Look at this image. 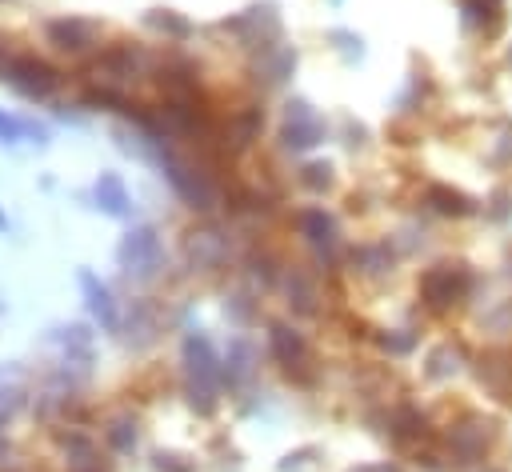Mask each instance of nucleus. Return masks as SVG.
<instances>
[{
    "instance_id": "1",
    "label": "nucleus",
    "mask_w": 512,
    "mask_h": 472,
    "mask_svg": "<svg viewBox=\"0 0 512 472\" xmlns=\"http://www.w3.org/2000/svg\"><path fill=\"white\" fill-rule=\"evenodd\" d=\"M472 292V272L464 264H432L420 276V300L432 312H448L452 304H460Z\"/></svg>"
},
{
    "instance_id": "2",
    "label": "nucleus",
    "mask_w": 512,
    "mask_h": 472,
    "mask_svg": "<svg viewBox=\"0 0 512 472\" xmlns=\"http://www.w3.org/2000/svg\"><path fill=\"white\" fill-rule=\"evenodd\" d=\"M4 76H8V84H12L16 92H24L28 100H44V96H52V92L60 88V72H56L48 60H40V56H12Z\"/></svg>"
},
{
    "instance_id": "3",
    "label": "nucleus",
    "mask_w": 512,
    "mask_h": 472,
    "mask_svg": "<svg viewBox=\"0 0 512 472\" xmlns=\"http://www.w3.org/2000/svg\"><path fill=\"white\" fill-rule=\"evenodd\" d=\"M160 236H156V228H132L128 236H124V244L116 248V260H120V268L128 272V276H152L156 268H160Z\"/></svg>"
},
{
    "instance_id": "4",
    "label": "nucleus",
    "mask_w": 512,
    "mask_h": 472,
    "mask_svg": "<svg viewBox=\"0 0 512 472\" xmlns=\"http://www.w3.org/2000/svg\"><path fill=\"white\" fill-rule=\"evenodd\" d=\"M44 36H48L52 48H60L68 56H80V52H88L96 44L100 28L92 20H84V16H60V20H48L44 24Z\"/></svg>"
},
{
    "instance_id": "5",
    "label": "nucleus",
    "mask_w": 512,
    "mask_h": 472,
    "mask_svg": "<svg viewBox=\"0 0 512 472\" xmlns=\"http://www.w3.org/2000/svg\"><path fill=\"white\" fill-rule=\"evenodd\" d=\"M280 136L288 148H312L324 140V124H320V116L308 112V100H288V124Z\"/></svg>"
},
{
    "instance_id": "6",
    "label": "nucleus",
    "mask_w": 512,
    "mask_h": 472,
    "mask_svg": "<svg viewBox=\"0 0 512 472\" xmlns=\"http://www.w3.org/2000/svg\"><path fill=\"white\" fill-rule=\"evenodd\" d=\"M76 280H80V288H84V296H88V308H92V316L104 324V332H116L120 328V312H116V304H112V292L88 272V268H80L76 272Z\"/></svg>"
},
{
    "instance_id": "7",
    "label": "nucleus",
    "mask_w": 512,
    "mask_h": 472,
    "mask_svg": "<svg viewBox=\"0 0 512 472\" xmlns=\"http://www.w3.org/2000/svg\"><path fill=\"white\" fill-rule=\"evenodd\" d=\"M184 364H188L192 380H200V384H212L216 380V356H212L208 336H200V332H188L184 336Z\"/></svg>"
},
{
    "instance_id": "8",
    "label": "nucleus",
    "mask_w": 512,
    "mask_h": 472,
    "mask_svg": "<svg viewBox=\"0 0 512 472\" xmlns=\"http://www.w3.org/2000/svg\"><path fill=\"white\" fill-rule=\"evenodd\" d=\"M96 204L108 216H128L132 212V196H128V188H124V180L116 172H100V180H96Z\"/></svg>"
},
{
    "instance_id": "9",
    "label": "nucleus",
    "mask_w": 512,
    "mask_h": 472,
    "mask_svg": "<svg viewBox=\"0 0 512 472\" xmlns=\"http://www.w3.org/2000/svg\"><path fill=\"white\" fill-rule=\"evenodd\" d=\"M272 352L284 368H296V364H308V344L296 328L288 324H272Z\"/></svg>"
},
{
    "instance_id": "10",
    "label": "nucleus",
    "mask_w": 512,
    "mask_h": 472,
    "mask_svg": "<svg viewBox=\"0 0 512 472\" xmlns=\"http://www.w3.org/2000/svg\"><path fill=\"white\" fill-rule=\"evenodd\" d=\"M468 24H476L484 36H496L504 28V0H460Z\"/></svg>"
},
{
    "instance_id": "11",
    "label": "nucleus",
    "mask_w": 512,
    "mask_h": 472,
    "mask_svg": "<svg viewBox=\"0 0 512 472\" xmlns=\"http://www.w3.org/2000/svg\"><path fill=\"white\" fill-rule=\"evenodd\" d=\"M428 204L440 212V216H472L476 212V204H472V196H464L460 188H448V184H428Z\"/></svg>"
},
{
    "instance_id": "12",
    "label": "nucleus",
    "mask_w": 512,
    "mask_h": 472,
    "mask_svg": "<svg viewBox=\"0 0 512 472\" xmlns=\"http://www.w3.org/2000/svg\"><path fill=\"white\" fill-rule=\"evenodd\" d=\"M296 224H300V232H304L312 244H320V248H328V244L336 240V224H332V216H328L324 208H304V212L296 216Z\"/></svg>"
},
{
    "instance_id": "13",
    "label": "nucleus",
    "mask_w": 512,
    "mask_h": 472,
    "mask_svg": "<svg viewBox=\"0 0 512 472\" xmlns=\"http://www.w3.org/2000/svg\"><path fill=\"white\" fill-rule=\"evenodd\" d=\"M104 440L112 444V452H132L136 448V416L132 412H120L104 424Z\"/></svg>"
},
{
    "instance_id": "14",
    "label": "nucleus",
    "mask_w": 512,
    "mask_h": 472,
    "mask_svg": "<svg viewBox=\"0 0 512 472\" xmlns=\"http://www.w3.org/2000/svg\"><path fill=\"white\" fill-rule=\"evenodd\" d=\"M148 24H152L156 32H164V36H176V40H184V36L192 32V24H188L184 16H176L172 8H152V12H148Z\"/></svg>"
},
{
    "instance_id": "15",
    "label": "nucleus",
    "mask_w": 512,
    "mask_h": 472,
    "mask_svg": "<svg viewBox=\"0 0 512 472\" xmlns=\"http://www.w3.org/2000/svg\"><path fill=\"white\" fill-rule=\"evenodd\" d=\"M260 124H264V116H260V108H244L236 120H232V144L236 148H248L252 140H256V132H260Z\"/></svg>"
},
{
    "instance_id": "16",
    "label": "nucleus",
    "mask_w": 512,
    "mask_h": 472,
    "mask_svg": "<svg viewBox=\"0 0 512 472\" xmlns=\"http://www.w3.org/2000/svg\"><path fill=\"white\" fill-rule=\"evenodd\" d=\"M300 184L312 188V192H328L332 188V164L328 160H312L300 168Z\"/></svg>"
},
{
    "instance_id": "17",
    "label": "nucleus",
    "mask_w": 512,
    "mask_h": 472,
    "mask_svg": "<svg viewBox=\"0 0 512 472\" xmlns=\"http://www.w3.org/2000/svg\"><path fill=\"white\" fill-rule=\"evenodd\" d=\"M244 376H248V344H244V340H232V348H228V356H224V380L236 384V380H244Z\"/></svg>"
},
{
    "instance_id": "18",
    "label": "nucleus",
    "mask_w": 512,
    "mask_h": 472,
    "mask_svg": "<svg viewBox=\"0 0 512 472\" xmlns=\"http://www.w3.org/2000/svg\"><path fill=\"white\" fill-rule=\"evenodd\" d=\"M20 136H36V144L48 140L44 128H36V124H28V120H16V116H4V112H0V140H20Z\"/></svg>"
},
{
    "instance_id": "19",
    "label": "nucleus",
    "mask_w": 512,
    "mask_h": 472,
    "mask_svg": "<svg viewBox=\"0 0 512 472\" xmlns=\"http://www.w3.org/2000/svg\"><path fill=\"white\" fill-rule=\"evenodd\" d=\"M328 40H336V44H340V52H344L348 60H360V56H364V40H360L356 32H344V28H332V32H328Z\"/></svg>"
},
{
    "instance_id": "20",
    "label": "nucleus",
    "mask_w": 512,
    "mask_h": 472,
    "mask_svg": "<svg viewBox=\"0 0 512 472\" xmlns=\"http://www.w3.org/2000/svg\"><path fill=\"white\" fill-rule=\"evenodd\" d=\"M152 468H156V472H196V464H188V460L176 456V452H156V456H152Z\"/></svg>"
},
{
    "instance_id": "21",
    "label": "nucleus",
    "mask_w": 512,
    "mask_h": 472,
    "mask_svg": "<svg viewBox=\"0 0 512 472\" xmlns=\"http://www.w3.org/2000/svg\"><path fill=\"white\" fill-rule=\"evenodd\" d=\"M412 344H416V340L404 336V332H388V336H380V348H388V352H396V356H400V352H412Z\"/></svg>"
},
{
    "instance_id": "22",
    "label": "nucleus",
    "mask_w": 512,
    "mask_h": 472,
    "mask_svg": "<svg viewBox=\"0 0 512 472\" xmlns=\"http://www.w3.org/2000/svg\"><path fill=\"white\" fill-rule=\"evenodd\" d=\"M352 472H392L388 464H364V468H352Z\"/></svg>"
},
{
    "instance_id": "23",
    "label": "nucleus",
    "mask_w": 512,
    "mask_h": 472,
    "mask_svg": "<svg viewBox=\"0 0 512 472\" xmlns=\"http://www.w3.org/2000/svg\"><path fill=\"white\" fill-rule=\"evenodd\" d=\"M4 228H8V220H4V212H0V232H4Z\"/></svg>"
},
{
    "instance_id": "24",
    "label": "nucleus",
    "mask_w": 512,
    "mask_h": 472,
    "mask_svg": "<svg viewBox=\"0 0 512 472\" xmlns=\"http://www.w3.org/2000/svg\"><path fill=\"white\" fill-rule=\"evenodd\" d=\"M332 4H340V0H332Z\"/></svg>"
}]
</instances>
